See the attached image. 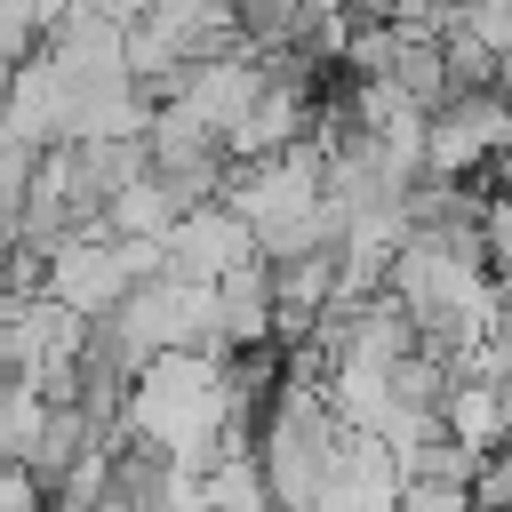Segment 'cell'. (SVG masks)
Returning a JSON list of instances; mask_svg holds the SVG:
<instances>
[{
  "instance_id": "6da1fadb",
  "label": "cell",
  "mask_w": 512,
  "mask_h": 512,
  "mask_svg": "<svg viewBox=\"0 0 512 512\" xmlns=\"http://www.w3.org/2000/svg\"><path fill=\"white\" fill-rule=\"evenodd\" d=\"M344 440H352V424L336 416V400L288 384L272 400V416H264V440H256V464H264L272 504L280 512H312L328 496V480L344 472Z\"/></svg>"
},
{
  "instance_id": "7a4b0ae2",
  "label": "cell",
  "mask_w": 512,
  "mask_h": 512,
  "mask_svg": "<svg viewBox=\"0 0 512 512\" xmlns=\"http://www.w3.org/2000/svg\"><path fill=\"white\" fill-rule=\"evenodd\" d=\"M248 256H264V248H256V224L232 216L224 200L176 216V232H168V272H176V280H224V272L248 264Z\"/></svg>"
},
{
  "instance_id": "3957f363",
  "label": "cell",
  "mask_w": 512,
  "mask_h": 512,
  "mask_svg": "<svg viewBox=\"0 0 512 512\" xmlns=\"http://www.w3.org/2000/svg\"><path fill=\"white\" fill-rule=\"evenodd\" d=\"M128 288H136V264H128L120 240H72V248L56 256V272H48V296L72 304V312H88V320L112 312Z\"/></svg>"
},
{
  "instance_id": "277c9868",
  "label": "cell",
  "mask_w": 512,
  "mask_h": 512,
  "mask_svg": "<svg viewBox=\"0 0 512 512\" xmlns=\"http://www.w3.org/2000/svg\"><path fill=\"white\" fill-rule=\"evenodd\" d=\"M0 136H16V144H32V152H48V144H72V88L56 80V64H48V56L16 64V96H8V120H0Z\"/></svg>"
},
{
  "instance_id": "5b68a950",
  "label": "cell",
  "mask_w": 512,
  "mask_h": 512,
  "mask_svg": "<svg viewBox=\"0 0 512 512\" xmlns=\"http://www.w3.org/2000/svg\"><path fill=\"white\" fill-rule=\"evenodd\" d=\"M96 448H112V432H104L80 400H48V416H40V432H32V448H24L16 464H24L40 488H56V480H64L72 464H88Z\"/></svg>"
},
{
  "instance_id": "8992f818",
  "label": "cell",
  "mask_w": 512,
  "mask_h": 512,
  "mask_svg": "<svg viewBox=\"0 0 512 512\" xmlns=\"http://www.w3.org/2000/svg\"><path fill=\"white\" fill-rule=\"evenodd\" d=\"M216 304H224V352H248V344H272V320H280V288H272V256H248L216 280Z\"/></svg>"
},
{
  "instance_id": "52a82bcc",
  "label": "cell",
  "mask_w": 512,
  "mask_h": 512,
  "mask_svg": "<svg viewBox=\"0 0 512 512\" xmlns=\"http://www.w3.org/2000/svg\"><path fill=\"white\" fill-rule=\"evenodd\" d=\"M440 424H448L456 440H472V448H504V440H512V424H504V392H496L488 376H464V384L448 392Z\"/></svg>"
},
{
  "instance_id": "ba28073f",
  "label": "cell",
  "mask_w": 512,
  "mask_h": 512,
  "mask_svg": "<svg viewBox=\"0 0 512 512\" xmlns=\"http://www.w3.org/2000/svg\"><path fill=\"white\" fill-rule=\"evenodd\" d=\"M400 472H408V480H440V488H472L480 448H472V440H456L448 424H432L424 440H408V448H400Z\"/></svg>"
},
{
  "instance_id": "9c48e42d",
  "label": "cell",
  "mask_w": 512,
  "mask_h": 512,
  "mask_svg": "<svg viewBox=\"0 0 512 512\" xmlns=\"http://www.w3.org/2000/svg\"><path fill=\"white\" fill-rule=\"evenodd\" d=\"M104 224H112V240H168L176 232V200L160 192V176H136L128 192H112Z\"/></svg>"
},
{
  "instance_id": "30bf717a",
  "label": "cell",
  "mask_w": 512,
  "mask_h": 512,
  "mask_svg": "<svg viewBox=\"0 0 512 512\" xmlns=\"http://www.w3.org/2000/svg\"><path fill=\"white\" fill-rule=\"evenodd\" d=\"M392 88L416 104V112H440L456 88H448V48L440 40H424V32H408V48H400V64H392Z\"/></svg>"
},
{
  "instance_id": "8fae6325",
  "label": "cell",
  "mask_w": 512,
  "mask_h": 512,
  "mask_svg": "<svg viewBox=\"0 0 512 512\" xmlns=\"http://www.w3.org/2000/svg\"><path fill=\"white\" fill-rule=\"evenodd\" d=\"M32 176H40V152L0 136V240L24 232V208H32Z\"/></svg>"
},
{
  "instance_id": "7c38bea8",
  "label": "cell",
  "mask_w": 512,
  "mask_h": 512,
  "mask_svg": "<svg viewBox=\"0 0 512 512\" xmlns=\"http://www.w3.org/2000/svg\"><path fill=\"white\" fill-rule=\"evenodd\" d=\"M472 512H512V440H504V448H480V472H472Z\"/></svg>"
},
{
  "instance_id": "4fadbf2b",
  "label": "cell",
  "mask_w": 512,
  "mask_h": 512,
  "mask_svg": "<svg viewBox=\"0 0 512 512\" xmlns=\"http://www.w3.org/2000/svg\"><path fill=\"white\" fill-rule=\"evenodd\" d=\"M392 24H400V32H424V40H448V32L464 24V0H400Z\"/></svg>"
},
{
  "instance_id": "5bb4252c",
  "label": "cell",
  "mask_w": 512,
  "mask_h": 512,
  "mask_svg": "<svg viewBox=\"0 0 512 512\" xmlns=\"http://www.w3.org/2000/svg\"><path fill=\"white\" fill-rule=\"evenodd\" d=\"M480 248H488V272L504 280V272H512V192H488V224H480Z\"/></svg>"
},
{
  "instance_id": "9a60e30c",
  "label": "cell",
  "mask_w": 512,
  "mask_h": 512,
  "mask_svg": "<svg viewBox=\"0 0 512 512\" xmlns=\"http://www.w3.org/2000/svg\"><path fill=\"white\" fill-rule=\"evenodd\" d=\"M0 512H48V488L24 464H0Z\"/></svg>"
},
{
  "instance_id": "2e32d148",
  "label": "cell",
  "mask_w": 512,
  "mask_h": 512,
  "mask_svg": "<svg viewBox=\"0 0 512 512\" xmlns=\"http://www.w3.org/2000/svg\"><path fill=\"white\" fill-rule=\"evenodd\" d=\"M400 512H472V488H440V480H408Z\"/></svg>"
},
{
  "instance_id": "e0dca14e",
  "label": "cell",
  "mask_w": 512,
  "mask_h": 512,
  "mask_svg": "<svg viewBox=\"0 0 512 512\" xmlns=\"http://www.w3.org/2000/svg\"><path fill=\"white\" fill-rule=\"evenodd\" d=\"M72 16H104V24H136V16H152V0H72Z\"/></svg>"
},
{
  "instance_id": "ac0fdd59",
  "label": "cell",
  "mask_w": 512,
  "mask_h": 512,
  "mask_svg": "<svg viewBox=\"0 0 512 512\" xmlns=\"http://www.w3.org/2000/svg\"><path fill=\"white\" fill-rule=\"evenodd\" d=\"M8 96H16V64L0 56V120H8Z\"/></svg>"
},
{
  "instance_id": "d6986e66",
  "label": "cell",
  "mask_w": 512,
  "mask_h": 512,
  "mask_svg": "<svg viewBox=\"0 0 512 512\" xmlns=\"http://www.w3.org/2000/svg\"><path fill=\"white\" fill-rule=\"evenodd\" d=\"M0 248H8V240H0Z\"/></svg>"
}]
</instances>
